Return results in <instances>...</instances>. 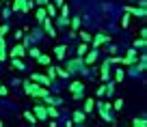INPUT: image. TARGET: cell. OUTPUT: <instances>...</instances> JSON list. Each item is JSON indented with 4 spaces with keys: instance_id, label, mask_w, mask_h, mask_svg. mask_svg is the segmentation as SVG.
Instances as JSON below:
<instances>
[{
    "instance_id": "cell-1",
    "label": "cell",
    "mask_w": 147,
    "mask_h": 127,
    "mask_svg": "<svg viewBox=\"0 0 147 127\" xmlns=\"http://www.w3.org/2000/svg\"><path fill=\"white\" fill-rule=\"evenodd\" d=\"M37 104L32 106V114L37 116V121H41V123H46L48 121V108H46V104H43L41 99H35Z\"/></svg>"
},
{
    "instance_id": "cell-2",
    "label": "cell",
    "mask_w": 147,
    "mask_h": 127,
    "mask_svg": "<svg viewBox=\"0 0 147 127\" xmlns=\"http://www.w3.org/2000/svg\"><path fill=\"white\" fill-rule=\"evenodd\" d=\"M104 43H110V37L106 35V32H97V35H93V39H91V43H89V45H91V47H97V50H100Z\"/></svg>"
},
{
    "instance_id": "cell-3",
    "label": "cell",
    "mask_w": 147,
    "mask_h": 127,
    "mask_svg": "<svg viewBox=\"0 0 147 127\" xmlns=\"http://www.w3.org/2000/svg\"><path fill=\"white\" fill-rule=\"evenodd\" d=\"M97 58H100V50H97V47H89V52L82 56V63L87 65V67H91L93 63H97Z\"/></svg>"
},
{
    "instance_id": "cell-4",
    "label": "cell",
    "mask_w": 147,
    "mask_h": 127,
    "mask_svg": "<svg viewBox=\"0 0 147 127\" xmlns=\"http://www.w3.org/2000/svg\"><path fill=\"white\" fill-rule=\"evenodd\" d=\"M39 26L43 28V32H46V35L50 37V39H56V37H59V35H56V28H54V24H52V17H46L41 24H39Z\"/></svg>"
},
{
    "instance_id": "cell-5",
    "label": "cell",
    "mask_w": 147,
    "mask_h": 127,
    "mask_svg": "<svg viewBox=\"0 0 147 127\" xmlns=\"http://www.w3.org/2000/svg\"><path fill=\"white\" fill-rule=\"evenodd\" d=\"M123 11H125V13H130L132 17H141V19H145V17H147V11L143 9V7H130V5H125V7H123Z\"/></svg>"
},
{
    "instance_id": "cell-6",
    "label": "cell",
    "mask_w": 147,
    "mask_h": 127,
    "mask_svg": "<svg viewBox=\"0 0 147 127\" xmlns=\"http://www.w3.org/2000/svg\"><path fill=\"white\" fill-rule=\"evenodd\" d=\"M84 67V63H82V58L80 56H76V58H69L67 63H65V69H67L69 73H74L76 69H82Z\"/></svg>"
},
{
    "instance_id": "cell-7",
    "label": "cell",
    "mask_w": 147,
    "mask_h": 127,
    "mask_svg": "<svg viewBox=\"0 0 147 127\" xmlns=\"http://www.w3.org/2000/svg\"><path fill=\"white\" fill-rule=\"evenodd\" d=\"M9 56L11 58H24V56H26V47H24L22 43H15V45L9 50Z\"/></svg>"
},
{
    "instance_id": "cell-8",
    "label": "cell",
    "mask_w": 147,
    "mask_h": 127,
    "mask_svg": "<svg viewBox=\"0 0 147 127\" xmlns=\"http://www.w3.org/2000/svg\"><path fill=\"white\" fill-rule=\"evenodd\" d=\"M24 93H26L28 97H35V93H37V88L41 86V84H37V82H30V80H24Z\"/></svg>"
},
{
    "instance_id": "cell-9",
    "label": "cell",
    "mask_w": 147,
    "mask_h": 127,
    "mask_svg": "<svg viewBox=\"0 0 147 127\" xmlns=\"http://www.w3.org/2000/svg\"><path fill=\"white\" fill-rule=\"evenodd\" d=\"M30 82L43 84V86H50V84H52V82L48 80V76H46V73H32V76H30Z\"/></svg>"
},
{
    "instance_id": "cell-10",
    "label": "cell",
    "mask_w": 147,
    "mask_h": 127,
    "mask_svg": "<svg viewBox=\"0 0 147 127\" xmlns=\"http://www.w3.org/2000/svg\"><path fill=\"white\" fill-rule=\"evenodd\" d=\"M108 67H110V63H108V58H106L104 63H102V67H100V80H102V82H108V80H110Z\"/></svg>"
},
{
    "instance_id": "cell-11",
    "label": "cell",
    "mask_w": 147,
    "mask_h": 127,
    "mask_svg": "<svg viewBox=\"0 0 147 127\" xmlns=\"http://www.w3.org/2000/svg\"><path fill=\"white\" fill-rule=\"evenodd\" d=\"M123 58H125V67H128V65H134V63L138 60V52L134 50V47H130V50L125 52V56H123Z\"/></svg>"
},
{
    "instance_id": "cell-12",
    "label": "cell",
    "mask_w": 147,
    "mask_h": 127,
    "mask_svg": "<svg viewBox=\"0 0 147 127\" xmlns=\"http://www.w3.org/2000/svg\"><path fill=\"white\" fill-rule=\"evenodd\" d=\"M54 56H56V60H65V56H67V43L56 45L54 47Z\"/></svg>"
},
{
    "instance_id": "cell-13",
    "label": "cell",
    "mask_w": 147,
    "mask_h": 127,
    "mask_svg": "<svg viewBox=\"0 0 147 127\" xmlns=\"http://www.w3.org/2000/svg\"><path fill=\"white\" fill-rule=\"evenodd\" d=\"M52 24H54V28H67L69 26V17L56 15V17H52Z\"/></svg>"
},
{
    "instance_id": "cell-14",
    "label": "cell",
    "mask_w": 147,
    "mask_h": 127,
    "mask_svg": "<svg viewBox=\"0 0 147 127\" xmlns=\"http://www.w3.org/2000/svg\"><path fill=\"white\" fill-rule=\"evenodd\" d=\"M76 37H80V41H82V43H91V39H93V35H91L89 30H84V28H78Z\"/></svg>"
},
{
    "instance_id": "cell-15",
    "label": "cell",
    "mask_w": 147,
    "mask_h": 127,
    "mask_svg": "<svg viewBox=\"0 0 147 127\" xmlns=\"http://www.w3.org/2000/svg\"><path fill=\"white\" fill-rule=\"evenodd\" d=\"M71 121H74V125H84V121H87V114H84L82 110H76Z\"/></svg>"
},
{
    "instance_id": "cell-16",
    "label": "cell",
    "mask_w": 147,
    "mask_h": 127,
    "mask_svg": "<svg viewBox=\"0 0 147 127\" xmlns=\"http://www.w3.org/2000/svg\"><path fill=\"white\" fill-rule=\"evenodd\" d=\"M46 17H48V13H46V7H37V9H35V22H37V24H41Z\"/></svg>"
},
{
    "instance_id": "cell-17",
    "label": "cell",
    "mask_w": 147,
    "mask_h": 127,
    "mask_svg": "<svg viewBox=\"0 0 147 127\" xmlns=\"http://www.w3.org/2000/svg\"><path fill=\"white\" fill-rule=\"evenodd\" d=\"M43 7H46L48 17H56V15H59V9L54 7V2H52V0H48V5H43Z\"/></svg>"
},
{
    "instance_id": "cell-18",
    "label": "cell",
    "mask_w": 147,
    "mask_h": 127,
    "mask_svg": "<svg viewBox=\"0 0 147 127\" xmlns=\"http://www.w3.org/2000/svg\"><path fill=\"white\" fill-rule=\"evenodd\" d=\"M69 93H84V84L80 80L71 82V84H69Z\"/></svg>"
},
{
    "instance_id": "cell-19",
    "label": "cell",
    "mask_w": 147,
    "mask_h": 127,
    "mask_svg": "<svg viewBox=\"0 0 147 127\" xmlns=\"http://www.w3.org/2000/svg\"><path fill=\"white\" fill-rule=\"evenodd\" d=\"M11 67H13V71L18 69V71H26V65H24L22 58H11Z\"/></svg>"
},
{
    "instance_id": "cell-20",
    "label": "cell",
    "mask_w": 147,
    "mask_h": 127,
    "mask_svg": "<svg viewBox=\"0 0 147 127\" xmlns=\"http://www.w3.org/2000/svg\"><path fill=\"white\" fill-rule=\"evenodd\" d=\"M93 108H95V99H93V97H87V99H84V110L82 112L89 114V112H93Z\"/></svg>"
},
{
    "instance_id": "cell-21",
    "label": "cell",
    "mask_w": 147,
    "mask_h": 127,
    "mask_svg": "<svg viewBox=\"0 0 147 127\" xmlns=\"http://www.w3.org/2000/svg\"><path fill=\"white\" fill-rule=\"evenodd\" d=\"M37 63H39V65H43V67H48V65H52V56H48V54H39V56H37Z\"/></svg>"
},
{
    "instance_id": "cell-22",
    "label": "cell",
    "mask_w": 147,
    "mask_h": 127,
    "mask_svg": "<svg viewBox=\"0 0 147 127\" xmlns=\"http://www.w3.org/2000/svg\"><path fill=\"white\" fill-rule=\"evenodd\" d=\"M32 9H35V2H32V0H24L22 7H20V11H22V13H30Z\"/></svg>"
},
{
    "instance_id": "cell-23",
    "label": "cell",
    "mask_w": 147,
    "mask_h": 127,
    "mask_svg": "<svg viewBox=\"0 0 147 127\" xmlns=\"http://www.w3.org/2000/svg\"><path fill=\"white\" fill-rule=\"evenodd\" d=\"M97 112H110L113 110V106H110V101H97Z\"/></svg>"
},
{
    "instance_id": "cell-24",
    "label": "cell",
    "mask_w": 147,
    "mask_h": 127,
    "mask_svg": "<svg viewBox=\"0 0 147 127\" xmlns=\"http://www.w3.org/2000/svg\"><path fill=\"white\" fill-rule=\"evenodd\" d=\"M80 17H69V30L71 32H78V28H80Z\"/></svg>"
},
{
    "instance_id": "cell-25",
    "label": "cell",
    "mask_w": 147,
    "mask_h": 127,
    "mask_svg": "<svg viewBox=\"0 0 147 127\" xmlns=\"http://www.w3.org/2000/svg\"><path fill=\"white\" fill-rule=\"evenodd\" d=\"M113 80H115V82H123V80H125V69L117 67V69H115V76H113Z\"/></svg>"
},
{
    "instance_id": "cell-26",
    "label": "cell",
    "mask_w": 147,
    "mask_h": 127,
    "mask_svg": "<svg viewBox=\"0 0 147 127\" xmlns=\"http://www.w3.org/2000/svg\"><path fill=\"white\" fill-rule=\"evenodd\" d=\"M145 45H147V39H143V37L134 39V43H132V47H134V50H145Z\"/></svg>"
},
{
    "instance_id": "cell-27",
    "label": "cell",
    "mask_w": 147,
    "mask_h": 127,
    "mask_svg": "<svg viewBox=\"0 0 147 127\" xmlns=\"http://www.w3.org/2000/svg\"><path fill=\"white\" fill-rule=\"evenodd\" d=\"M46 76H48V80H50V82H54L56 80V67L48 65V67H46Z\"/></svg>"
},
{
    "instance_id": "cell-28",
    "label": "cell",
    "mask_w": 147,
    "mask_h": 127,
    "mask_svg": "<svg viewBox=\"0 0 147 127\" xmlns=\"http://www.w3.org/2000/svg\"><path fill=\"white\" fill-rule=\"evenodd\" d=\"M69 76H71V73H69L65 67H56V78H61V80H67Z\"/></svg>"
},
{
    "instance_id": "cell-29",
    "label": "cell",
    "mask_w": 147,
    "mask_h": 127,
    "mask_svg": "<svg viewBox=\"0 0 147 127\" xmlns=\"http://www.w3.org/2000/svg\"><path fill=\"white\" fill-rule=\"evenodd\" d=\"M48 108V118H59V108H56V106H46Z\"/></svg>"
},
{
    "instance_id": "cell-30",
    "label": "cell",
    "mask_w": 147,
    "mask_h": 127,
    "mask_svg": "<svg viewBox=\"0 0 147 127\" xmlns=\"http://www.w3.org/2000/svg\"><path fill=\"white\" fill-rule=\"evenodd\" d=\"M24 118H26V121L30 123V125H39V121H37V116H35V114L30 112V110H26V112H24Z\"/></svg>"
},
{
    "instance_id": "cell-31",
    "label": "cell",
    "mask_w": 147,
    "mask_h": 127,
    "mask_svg": "<svg viewBox=\"0 0 147 127\" xmlns=\"http://www.w3.org/2000/svg\"><path fill=\"white\" fill-rule=\"evenodd\" d=\"M89 47H91L89 43H80V45H78V50H76V56H80V58H82V56L89 52Z\"/></svg>"
},
{
    "instance_id": "cell-32",
    "label": "cell",
    "mask_w": 147,
    "mask_h": 127,
    "mask_svg": "<svg viewBox=\"0 0 147 127\" xmlns=\"http://www.w3.org/2000/svg\"><path fill=\"white\" fill-rule=\"evenodd\" d=\"M106 91H108V84H106V82H102V84H100V88L95 91V95L102 99V97H106Z\"/></svg>"
},
{
    "instance_id": "cell-33",
    "label": "cell",
    "mask_w": 147,
    "mask_h": 127,
    "mask_svg": "<svg viewBox=\"0 0 147 127\" xmlns=\"http://www.w3.org/2000/svg\"><path fill=\"white\" fill-rule=\"evenodd\" d=\"M132 125H134V127H145V125H147V118H145V116L132 118Z\"/></svg>"
},
{
    "instance_id": "cell-34",
    "label": "cell",
    "mask_w": 147,
    "mask_h": 127,
    "mask_svg": "<svg viewBox=\"0 0 147 127\" xmlns=\"http://www.w3.org/2000/svg\"><path fill=\"white\" fill-rule=\"evenodd\" d=\"M110 106H113V110H117V112H121V110H123V99H121V97H119V99H115V101H113V104H110Z\"/></svg>"
},
{
    "instance_id": "cell-35",
    "label": "cell",
    "mask_w": 147,
    "mask_h": 127,
    "mask_svg": "<svg viewBox=\"0 0 147 127\" xmlns=\"http://www.w3.org/2000/svg\"><path fill=\"white\" fill-rule=\"evenodd\" d=\"M26 52H28V56H30V58H37V56L41 54V50H39V47H26Z\"/></svg>"
},
{
    "instance_id": "cell-36",
    "label": "cell",
    "mask_w": 147,
    "mask_h": 127,
    "mask_svg": "<svg viewBox=\"0 0 147 127\" xmlns=\"http://www.w3.org/2000/svg\"><path fill=\"white\" fill-rule=\"evenodd\" d=\"M22 2H24V0H13V2H11V11H13V13H20V7H22Z\"/></svg>"
},
{
    "instance_id": "cell-37",
    "label": "cell",
    "mask_w": 147,
    "mask_h": 127,
    "mask_svg": "<svg viewBox=\"0 0 147 127\" xmlns=\"http://www.w3.org/2000/svg\"><path fill=\"white\" fill-rule=\"evenodd\" d=\"M130 19H132V15L125 13L123 17H121V28H128V26H130Z\"/></svg>"
},
{
    "instance_id": "cell-38",
    "label": "cell",
    "mask_w": 147,
    "mask_h": 127,
    "mask_svg": "<svg viewBox=\"0 0 147 127\" xmlns=\"http://www.w3.org/2000/svg\"><path fill=\"white\" fill-rule=\"evenodd\" d=\"M9 95V88L7 86H2V84H0V97H7Z\"/></svg>"
},
{
    "instance_id": "cell-39",
    "label": "cell",
    "mask_w": 147,
    "mask_h": 127,
    "mask_svg": "<svg viewBox=\"0 0 147 127\" xmlns=\"http://www.w3.org/2000/svg\"><path fill=\"white\" fill-rule=\"evenodd\" d=\"M71 97L76 101H80V99H84V93H71Z\"/></svg>"
},
{
    "instance_id": "cell-40",
    "label": "cell",
    "mask_w": 147,
    "mask_h": 127,
    "mask_svg": "<svg viewBox=\"0 0 147 127\" xmlns=\"http://www.w3.org/2000/svg\"><path fill=\"white\" fill-rule=\"evenodd\" d=\"M7 32H9V24H2L0 26V35H7Z\"/></svg>"
},
{
    "instance_id": "cell-41",
    "label": "cell",
    "mask_w": 147,
    "mask_h": 127,
    "mask_svg": "<svg viewBox=\"0 0 147 127\" xmlns=\"http://www.w3.org/2000/svg\"><path fill=\"white\" fill-rule=\"evenodd\" d=\"M24 37V30H15V41H22Z\"/></svg>"
},
{
    "instance_id": "cell-42",
    "label": "cell",
    "mask_w": 147,
    "mask_h": 127,
    "mask_svg": "<svg viewBox=\"0 0 147 127\" xmlns=\"http://www.w3.org/2000/svg\"><path fill=\"white\" fill-rule=\"evenodd\" d=\"M37 7H43V5H48V0H32Z\"/></svg>"
},
{
    "instance_id": "cell-43",
    "label": "cell",
    "mask_w": 147,
    "mask_h": 127,
    "mask_svg": "<svg viewBox=\"0 0 147 127\" xmlns=\"http://www.w3.org/2000/svg\"><path fill=\"white\" fill-rule=\"evenodd\" d=\"M138 35H141L143 39H147V28H141V32H138Z\"/></svg>"
},
{
    "instance_id": "cell-44",
    "label": "cell",
    "mask_w": 147,
    "mask_h": 127,
    "mask_svg": "<svg viewBox=\"0 0 147 127\" xmlns=\"http://www.w3.org/2000/svg\"><path fill=\"white\" fill-rule=\"evenodd\" d=\"M136 5H138V7H143V9H145V7H147V0H138Z\"/></svg>"
},
{
    "instance_id": "cell-45",
    "label": "cell",
    "mask_w": 147,
    "mask_h": 127,
    "mask_svg": "<svg viewBox=\"0 0 147 127\" xmlns=\"http://www.w3.org/2000/svg\"><path fill=\"white\" fill-rule=\"evenodd\" d=\"M2 125H5V123H2V118H0V127H2Z\"/></svg>"
},
{
    "instance_id": "cell-46",
    "label": "cell",
    "mask_w": 147,
    "mask_h": 127,
    "mask_svg": "<svg viewBox=\"0 0 147 127\" xmlns=\"http://www.w3.org/2000/svg\"><path fill=\"white\" fill-rule=\"evenodd\" d=\"M130 2H136V0H130Z\"/></svg>"
}]
</instances>
